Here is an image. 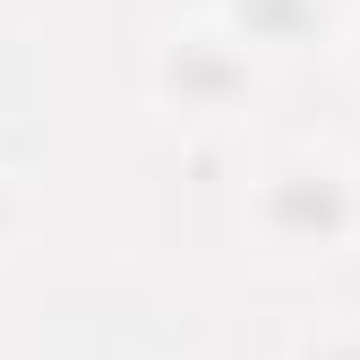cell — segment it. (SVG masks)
<instances>
[{
  "label": "cell",
  "mask_w": 360,
  "mask_h": 360,
  "mask_svg": "<svg viewBox=\"0 0 360 360\" xmlns=\"http://www.w3.org/2000/svg\"><path fill=\"white\" fill-rule=\"evenodd\" d=\"M343 189H335V172H292L283 180V189H275V223H283V232H343Z\"/></svg>",
  "instance_id": "cell-1"
}]
</instances>
